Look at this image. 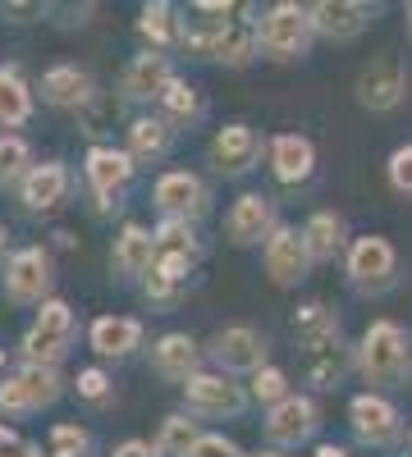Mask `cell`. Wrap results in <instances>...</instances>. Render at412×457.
<instances>
[{"instance_id": "cell-46", "label": "cell", "mask_w": 412, "mask_h": 457, "mask_svg": "<svg viewBox=\"0 0 412 457\" xmlns=\"http://www.w3.org/2000/svg\"><path fill=\"white\" fill-rule=\"evenodd\" d=\"M252 457H284L280 448H261V453H252Z\"/></svg>"}, {"instance_id": "cell-20", "label": "cell", "mask_w": 412, "mask_h": 457, "mask_svg": "<svg viewBox=\"0 0 412 457\" xmlns=\"http://www.w3.org/2000/svg\"><path fill=\"white\" fill-rule=\"evenodd\" d=\"M376 19V5H362V0H316L312 5V28L321 42H357V37L371 28Z\"/></svg>"}, {"instance_id": "cell-3", "label": "cell", "mask_w": 412, "mask_h": 457, "mask_svg": "<svg viewBox=\"0 0 412 457\" xmlns=\"http://www.w3.org/2000/svg\"><path fill=\"white\" fill-rule=\"evenodd\" d=\"M73 338H79L73 307L64 297H51V302H42V312L32 316V325L19 343V357H23V366H55L60 370V361L73 348Z\"/></svg>"}, {"instance_id": "cell-25", "label": "cell", "mask_w": 412, "mask_h": 457, "mask_svg": "<svg viewBox=\"0 0 412 457\" xmlns=\"http://www.w3.org/2000/svg\"><path fill=\"white\" fill-rule=\"evenodd\" d=\"M271 174L284 183V187H298L316 174V146L312 137L303 133H280L271 137Z\"/></svg>"}, {"instance_id": "cell-9", "label": "cell", "mask_w": 412, "mask_h": 457, "mask_svg": "<svg viewBox=\"0 0 412 457\" xmlns=\"http://www.w3.org/2000/svg\"><path fill=\"white\" fill-rule=\"evenodd\" d=\"M64 394V379L55 366H19L0 379V416H32L51 407Z\"/></svg>"}, {"instance_id": "cell-49", "label": "cell", "mask_w": 412, "mask_h": 457, "mask_svg": "<svg viewBox=\"0 0 412 457\" xmlns=\"http://www.w3.org/2000/svg\"><path fill=\"white\" fill-rule=\"evenodd\" d=\"M0 361H5V353H0Z\"/></svg>"}, {"instance_id": "cell-43", "label": "cell", "mask_w": 412, "mask_h": 457, "mask_svg": "<svg viewBox=\"0 0 412 457\" xmlns=\"http://www.w3.org/2000/svg\"><path fill=\"white\" fill-rule=\"evenodd\" d=\"M110 457H161V453H156L152 439H124V444H115Z\"/></svg>"}, {"instance_id": "cell-24", "label": "cell", "mask_w": 412, "mask_h": 457, "mask_svg": "<svg viewBox=\"0 0 412 457\" xmlns=\"http://www.w3.org/2000/svg\"><path fill=\"white\" fill-rule=\"evenodd\" d=\"M97 96V83L83 64H51L42 73V101L55 105V110H83L88 101Z\"/></svg>"}, {"instance_id": "cell-23", "label": "cell", "mask_w": 412, "mask_h": 457, "mask_svg": "<svg viewBox=\"0 0 412 457\" xmlns=\"http://www.w3.org/2000/svg\"><path fill=\"white\" fill-rule=\"evenodd\" d=\"M142 320L133 316H97L88 325V348L101 357V361H124L142 348Z\"/></svg>"}, {"instance_id": "cell-11", "label": "cell", "mask_w": 412, "mask_h": 457, "mask_svg": "<svg viewBox=\"0 0 412 457\" xmlns=\"http://www.w3.org/2000/svg\"><path fill=\"white\" fill-rule=\"evenodd\" d=\"M261 265H266V279L275 288H298L307 275H312V252H307V238H303V228H293V224H280L271 243L261 247Z\"/></svg>"}, {"instance_id": "cell-27", "label": "cell", "mask_w": 412, "mask_h": 457, "mask_svg": "<svg viewBox=\"0 0 412 457\" xmlns=\"http://www.w3.org/2000/svg\"><path fill=\"white\" fill-rule=\"evenodd\" d=\"M129 133V156L138 161V165H156V161H165L170 156V146H174V124L170 120H161V114H138V120L124 129Z\"/></svg>"}, {"instance_id": "cell-29", "label": "cell", "mask_w": 412, "mask_h": 457, "mask_svg": "<svg viewBox=\"0 0 412 457\" xmlns=\"http://www.w3.org/2000/svg\"><path fill=\"white\" fill-rule=\"evenodd\" d=\"M156 114H161V120H170L174 129H193L198 120H206V96H202L189 79H174L170 92L161 96Z\"/></svg>"}, {"instance_id": "cell-47", "label": "cell", "mask_w": 412, "mask_h": 457, "mask_svg": "<svg viewBox=\"0 0 412 457\" xmlns=\"http://www.w3.org/2000/svg\"><path fill=\"white\" fill-rule=\"evenodd\" d=\"M408 42H412V5H408Z\"/></svg>"}, {"instance_id": "cell-18", "label": "cell", "mask_w": 412, "mask_h": 457, "mask_svg": "<svg viewBox=\"0 0 412 457\" xmlns=\"http://www.w3.org/2000/svg\"><path fill=\"white\" fill-rule=\"evenodd\" d=\"M353 370V348L344 343L340 329H330L321 338H307L303 343V375H307V385L312 389H340V379Z\"/></svg>"}, {"instance_id": "cell-2", "label": "cell", "mask_w": 412, "mask_h": 457, "mask_svg": "<svg viewBox=\"0 0 412 457\" xmlns=\"http://www.w3.org/2000/svg\"><path fill=\"white\" fill-rule=\"evenodd\" d=\"M256 37H261V55L275 64H298L307 60L316 28H312V5H298V0H280V5L261 10L256 19Z\"/></svg>"}, {"instance_id": "cell-14", "label": "cell", "mask_w": 412, "mask_h": 457, "mask_svg": "<svg viewBox=\"0 0 412 457\" xmlns=\"http://www.w3.org/2000/svg\"><path fill=\"white\" fill-rule=\"evenodd\" d=\"M349 426H353V435H357L362 444H371V448H390V444L403 439V416H399V407H394L385 394H371V389L349 403Z\"/></svg>"}, {"instance_id": "cell-41", "label": "cell", "mask_w": 412, "mask_h": 457, "mask_svg": "<svg viewBox=\"0 0 412 457\" xmlns=\"http://www.w3.org/2000/svg\"><path fill=\"white\" fill-rule=\"evenodd\" d=\"M179 293H183V288H179V284H170V279H161V275H152V279L142 284V297L152 302V307H174Z\"/></svg>"}, {"instance_id": "cell-28", "label": "cell", "mask_w": 412, "mask_h": 457, "mask_svg": "<svg viewBox=\"0 0 412 457\" xmlns=\"http://www.w3.org/2000/svg\"><path fill=\"white\" fill-rule=\"evenodd\" d=\"M303 238H307L312 261L321 265V261H334V256L349 252V224H344L340 211H316V215H307V224H303Z\"/></svg>"}, {"instance_id": "cell-1", "label": "cell", "mask_w": 412, "mask_h": 457, "mask_svg": "<svg viewBox=\"0 0 412 457\" xmlns=\"http://www.w3.org/2000/svg\"><path fill=\"white\" fill-rule=\"evenodd\" d=\"M353 370L371 385V394L381 389H408L412 379V334L381 316L362 329V338L353 343Z\"/></svg>"}, {"instance_id": "cell-8", "label": "cell", "mask_w": 412, "mask_h": 457, "mask_svg": "<svg viewBox=\"0 0 412 457\" xmlns=\"http://www.w3.org/2000/svg\"><path fill=\"white\" fill-rule=\"evenodd\" d=\"M51 284H55V265L46 247H19L5 261V275H0V288L14 307H42L51 302Z\"/></svg>"}, {"instance_id": "cell-21", "label": "cell", "mask_w": 412, "mask_h": 457, "mask_svg": "<svg viewBox=\"0 0 412 457\" xmlns=\"http://www.w3.org/2000/svg\"><path fill=\"white\" fill-rule=\"evenodd\" d=\"M202 343L193 334H183V329H170L152 343V370L161 379H170V385H189V379L202 370Z\"/></svg>"}, {"instance_id": "cell-6", "label": "cell", "mask_w": 412, "mask_h": 457, "mask_svg": "<svg viewBox=\"0 0 412 457\" xmlns=\"http://www.w3.org/2000/svg\"><path fill=\"white\" fill-rule=\"evenodd\" d=\"M248 403H252V394L220 370H198L183 385V411L198 416V421H234V416L248 411Z\"/></svg>"}, {"instance_id": "cell-37", "label": "cell", "mask_w": 412, "mask_h": 457, "mask_svg": "<svg viewBox=\"0 0 412 457\" xmlns=\"http://www.w3.org/2000/svg\"><path fill=\"white\" fill-rule=\"evenodd\" d=\"M385 179L399 197H412V142L408 146H394L390 161H385Z\"/></svg>"}, {"instance_id": "cell-30", "label": "cell", "mask_w": 412, "mask_h": 457, "mask_svg": "<svg viewBox=\"0 0 412 457\" xmlns=\"http://www.w3.org/2000/svg\"><path fill=\"white\" fill-rule=\"evenodd\" d=\"M32 120V87L19 79V69L0 64V124L23 129Z\"/></svg>"}, {"instance_id": "cell-44", "label": "cell", "mask_w": 412, "mask_h": 457, "mask_svg": "<svg viewBox=\"0 0 412 457\" xmlns=\"http://www.w3.org/2000/svg\"><path fill=\"white\" fill-rule=\"evenodd\" d=\"M0 448H5V453H10V448H23V444H19V435H14L10 426H0Z\"/></svg>"}, {"instance_id": "cell-31", "label": "cell", "mask_w": 412, "mask_h": 457, "mask_svg": "<svg viewBox=\"0 0 412 457\" xmlns=\"http://www.w3.org/2000/svg\"><path fill=\"white\" fill-rule=\"evenodd\" d=\"M198 439H202V430H198V416H189V411H170L165 421H161V430H156V453L161 457H193V448H198Z\"/></svg>"}, {"instance_id": "cell-39", "label": "cell", "mask_w": 412, "mask_h": 457, "mask_svg": "<svg viewBox=\"0 0 412 457\" xmlns=\"http://www.w3.org/2000/svg\"><path fill=\"white\" fill-rule=\"evenodd\" d=\"M193 261L198 256H183V252H161V261H156V270L152 275H161V279H170V284H189V275H193Z\"/></svg>"}, {"instance_id": "cell-15", "label": "cell", "mask_w": 412, "mask_h": 457, "mask_svg": "<svg viewBox=\"0 0 412 457\" xmlns=\"http://www.w3.org/2000/svg\"><path fill=\"white\" fill-rule=\"evenodd\" d=\"M275 228H280V215L266 193H243L224 215V238L234 247H266Z\"/></svg>"}, {"instance_id": "cell-36", "label": "cell", "mask_w": 412, "mask_h": 457, "mask_svg": "<svg viewBox=\"0 0 412 457\" xmlns=\"http://www.w3.org/2000/svg\"><path fill=\"white\" fill-rule=\"evenodd\" d=\"M156 243H161V252L198 256V224H189V220H161L156 224Z\"/></svg>"}, {"instance_id": "cell-45", "label": "cell", "mask_w": 412, "mask_h": 457, "mask_svg": "<svg viewBox=\"0 0 412 457\" xmlns=\"http://www.w3.org/2000/svg\"><path fill=\"white\" fill-rule=\"evenodd\" d=\"M316 457H353V453H349V448H340V444H321V448H316Z\"/></svg>"}, {"instance_id": "cell-19", "label": "cell", "mask_w": 412, "mask_h": 457, "mask_svg": "<svg viewBox=\"0 0 412 457\" xmlns=\"http://www.w3.org/2000/svg\"><path fill=\"white\" fill-rule=\"evenodd\" d=\"M115 275L124 284H147L156 270V261H161V243H156V228H147L138 220H129L120 228V238H115Z\"/></svg>"}, {"instance_id": "cell-17", "label": "cell", "mask_w": 412, "mask_h": 457, "mask_svg": "<svg viewBox=\"0 0 412 457\" xmlns=\"http://www.w3.org/2000/svg\"><path fill=\"white\" fill-rule=\"evenodd\" d=\"M206 156H211L220 179H243L261 161V133L252 124H224V129H215Z\"/></svg>"}, {"instance_id": "cell-40", "label": "cell", "mask_w": 412, "mask_h": 457, "mask_svg": "<svg viewBox=\"0 0 412 457\" xmlns=\"http://www.w3.org/2000/svg\"><path fill=\"white\" fill-rule=\"evenodd\" d=\"M193 457H248V453H243L234 439H224V435H211V430H206V435L198 439Z\"/></svg>"}, {"instance_id": "cell-4", "label": "cell", "mask_w": 412, "mask_h": 457, "mask_svg": "<svg viewBox=\"0 0 412 457\" xmlns=\"http://www.w3.org/2000/svg\"><path fill=\"white\" fill-rule=\"evenodd\" d=\"M344 275H349V288L362 293V297H381L399 284V252L390 238L381 234H362L349 243L344 252Z\"/></svg>"}, {"instance_id": "cell-16", "label": "cell", "mask_w": 412, "mask_h": 457, "mask_svg": "<svg viewBox=\"0 0 412 457\" xmlns=\"http://www.w3.org/2000/svg\"><path fill=\"white\" fill-rule=\"evenodd\" d=\"M316 426H321V411H316V403L307 398V394H293V398H284L280 407H271L266 411V421H261V430H266V444L271 448H303L312 435H316Z\"/></svg>"}, {"instance_id": "cell-34", "label": "cell", "mask_w": 412, "mask_h": 457, "mask_svg": "<svg viewBox=\"0 0 412 457\" xmlns=\"http://www.w3.org/2000/svg\"><path fill=\"white\" fill-rule=\"evenodd\" d=\"M256 403H266V411L271 407H280L284 398H293V389H289V375L280 370V366H266V370H256L252 375V389H248Z\"/></svg>"}, {"instance_id": "cell-48", "label": "cell", "mask_w": 412, "mask_h": 457, "mask_svg": "<svg viewBox=\"0 0 412 457\" xmlns=\"http://www.w3.org/2000/svg\"><path fill=\"white\" fill-rule=\"evenodd\" d=\"M0 247H5V228H0Z\"/></svg>"}, {"instance_id": "cell-26", "label": "cell", "mask_w": 412, "mask_h": 457, "mask_svg": "<svg viewBox=\"0 0 412 457\" xmlns=\"http://www.w3.org/2000/svg\"><path fill=\"white\" fill-rule=\"evenodd\" d=\"M183 32H189V19H179L174 5H165V0H156V5H142L138 14V37L147 42V51H183Z\"/></svg>"}, {"instance_id": "cell-42", "label": "cell", "mask_w": 412, "mask_h": 457, "mask_svg": "<svg viewBox=\"0 0 412 457\" xmlns=\"http://www.w3.org/2000/svg\"><path fill=\"white\" fill-rule=\"evenodd\" d=\"M0 14L14 19V23H32V19H46L51 10H46V5H37V0H28V5H19V0H5V5H0Z\"/></svg>"}, {"instance_id": "cell-10", "label": "cell", "mask_w": 412, "mask_h": 457, "mask_svg": "<svg viewBox=\"0 0 412 457\" xmlns=\"http://www.w3.org/2000/svg\"><path fill=\"white\" fill-rule=\"evenodd\" d=\"M152 202H156L161 220H189V224H198L211 211V193H206L202 174H193V170H165L152 183Z\"/></svg>"}, {"instance_id": "cell-22", "label": "cell", "mask_w": 412, "mask_h": 457, "mask_svg": "<svg viewBox=\"0 0 412 457\" xmlns=\"http://www.w3.org/2000/svg\"><path fill=\"white\" fill-rule=\"evenodd\" d=\"M69 183L73 179H69L64 161H42V165H32L28 179L19 183V202H23L28 215H46V211H55L69 197Z\"/></svg>"}, {"instance_id": "cell-5", "label": "cell", "mask_w": 412, "mask_h": 457, "mask_svg": "<svg viewBox=\"0 0 412 457\" xmlns=\"http://www.w3.org/2000/svg\"><path fill=\"white\" fill-rule=\"evenodd\" d=\"M138 174V161L129 156L124 146H110V142H92L88 156H83V179H88V193L97 202V211H115L129 193V183Z\"/></svg>"}, {"instance_id": "cell-7", "label": "cell", "mask_w": 412, "mask_h": 457, "mask_svg": "<svg viewBox=\"0 0 412 457\" xmlns=\"http://www.w3.org/2000/svg\"><path fill=\"white\" fill-rule=\"evenodd\" d=\"M206 361L220 370V375H256V370H266L271 361H266V334L261 329H252V325H224V329H215L211 334V343H206Z\"/></svg>"}, {"instance_id": "cell-12", "label": "cell", "mask_w": 412, "mask_h": 457, "mask_svg": "<svg viewBox=\"0 0 412 457\" xmlns=\"http://www.w3.org/2000/svg\"><path fill=\"white\" fill-rule=\"evenodd\" d=\"M179 79L174 73V60L161 55V51H138L124 73H120V96L129 105H161V96L170 92V83Z\"/></svg>"}, {"instance_id": "cell-32", "label": "cell", "mask_w": 412, "mask_h": 457, "mask_svg": "<svg viewBox=\"0 0 412 457\" xmlns=\"http://www.w3.org/2000/svg\"><path fill=\"white\" fill-rule=\"evenodd\" d=\"M32 170V146L19 133H0V193L5 187H19Z\"/></svg>"}, {"instance_id": "cell-13", "label": "cell", "mask_w": 412, "mask_h": 457, "mask_svg": "<svg viewBox=\"0 0 412 457\" xmlns=\"http://www.w3.org/2000/svg\"><path fill=\"white\" fill-rule=\"evenodd\" d=\"M408 96V69L399 55H376L357 73V105L371 114H390Z\"/></svg>"}, {"instance_id": "cell-33", "label": "cell", "mask_w": 412, "mask_h": 457, "mask_svg": "<svg viewBox=\"0 0 412 457\" xmlns=\"http://www.w3.org/2000/svg\"><path fill=\"white\" fill-rule=\"evenodd\" d=\"M330 329H340V316H334L325 302H303V307L293 312V334L298 343H307V338H321Z\"/></svg>"}, {"instance_id": "cell-35", "label": "cell", "mask_w": 412, "mask_h": 457, "mask_svg": "<svg viewBox=\"0 0 412 457\" xmlns=\"http://www.w3.org/2000/svg\"><path fill=\"white\" fill-rule=\"evenodd\" d=\"M88 448H92V435H88L79 421L51 426V453H46V457H88Z\"/></svg>"}, {"instance_id": "cell-38", "label": "cell", "mask_w": 412, "mask_h": 457, "mask_svg": "<svg viewBox=\"0 0 412 457\" xmlns=\"http://www.w3.org/2000/svg\"><path fill=\"white\" fill-rule=\"evenodd\" d=\"M73 389H79V398H83V403H105L110 394H115V385H110V375H105L101 366L79 370V379H73Z\"/></svg>"}]
</instances>
